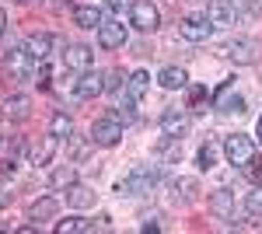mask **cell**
<instances>
[{"mask_svg":"<svg viewBox=\"0 0 262 234\" xmlns=\"http://www.w3.org/2000/svg\"><path fill=\"white\" fill-rule=\"evenodd\" d=\"M158 182H161V168L158 164H137L126 178H119L116 193L119 196H143V193H150Z\"/></svg>","mask_w":262,"mask_h":234,"instance_id":"obj_1","label":"cell"},{"mask_svg":"<svg viewBox=\"0 0 262 234\" xmlns=\"http://www.w3.org/2000/svg\"><path fill=\"white\" fill-rule=\"evenodd\" d=\"M129 25H133L137 32H158L161 14H158V7H154L150 0H133V4H129Z\"/></svg>","mask_w":262,"mask_h":234,"instance_id":"obj_2","label":"cell"},{"mask_svg":"<svg viewBox=\"0 0 262 234\" xmlns=\"http://www.w3.org/2000/svg\"><path fill=\"white\" fill-rule=\"evenodd\" d=\"M119 140H122V122L112 116V112L95 119V126H91V143H98V147H116Z\"/></svg>","mask_w":262,"mask_h":234,"instance_id":"obj_3","label":"cell"},{"mask_svg":"<svg viewBox=\"0 0 262 234\" xmlns=\"http://www.w3.org/2000/svg\"><path fill=\"white\" fill-rule=\"evenodd\" d=\"M221 56L234 59L238 67H248V63H255V56H259V46L252 39H234V42H224L221 46Z\"/></svg>","mask_w":262,"mask_h":234,"instance_id":"obj_4","label":"cell"},{"mask_svg":"<svg viewBox=\"0 0 262 234\" xmlns=\"http://www.w3.org/2000/svg\"><path fill=\"white\" fill-rule=\"evenodd\" d=\"M206 21H210L213 28H227V25L238 21V7H234L231 0H210V4H206Z\"/></svg>","mask_w":262,"mask_h":234,"instance_id":"obj_5","label":"cell"},{"mask_svg":"<svg viewBox=\"0 0 262 234\" xmlns=\"http://www.w3.org/2000/svg\"><path fill=\"white\" fill-rule=\"evenodd\" d=\"M252 154H255V151H252L248 137H242V133H234V137L224 140V157H227L234 168H242V164H245V161H248Z\"/></svg>","mask_w":262,"mask_h":234,"instance_id":"obj_6","label":"cell"},{"mask_svg":"<svg viewBox=\"0 0 262 234\" xmlns=\"http://www.w3.org/2000/svg\"><path fill=\"white\" fill-rule=\"evenodd\" d=\"M91 63H95V53H91V46H67V53H63V67L67 70H77V74H84V70H91Z\"/></svg>","mask_w":262,"mask_h":234,"instance_id":"obj_7","label":"cell"},{"mask_svg":"<svg viewBox=\"0 0 262 234\" xmlns=\"http://www.w3.org/2000/svg\"><path fill=\"white\" fill-rule=\"evenodd\" d=\"M101 91H105V77H101L98 70H84L81 77L74 80V95L84 98V101H88V98H98Z\"/></svg>","mask_w":262,"mask_h":234,"instance_id":"obj_8","label":"cell"},{"mask_svg":"<svg viewBox=\"0 0 262 234\" xmlns=\"http://www.w3.org/2000/svg\"><path fill=\"white\" fill-rule=\"evenodd\" d=\"M210 32H213V25L206 21V14H203V18H185V21H179V35L185 42H206V39H210Z\"/></svg>","mask_w":262,"mask_h":234,"instance_id":"obj_9","label":"cell"},{"mask_svg":"<svg viewBox=\"0 0 262 234\" xmlns=\"http://www.w3.org/2000/svg\"><path fill=\"white\" fill-rule=\"evenodd\" d=\"M98 46L101 49H122V46H126V28H122V21H101Z\"/></svg>","mask_w":262,"mask_h":234,"instance_id":"obj_10","label":"cell"},{"mask_svg":"<svg viewBox=\"0 0 262 234\" xmlns=\"http://www.w3.org/2000/svg\"><path fill=\"white\" fill-rule=\"evenodd\" d=\"M185 126H189V116L182 109H164L161 112V133L164 137H182Z\"/></svg>","mask_w":262,"mask_h":234,"instance_id":"obj_11","label":"cell"},{"mask_svg":"<svg viewBox=\"0 0 262 234\" xmlns=\"http://www.w3.org/2000/svg\"><path fill=\"white\" fill-rule=\"evenodd\" d=\"M49 49H53V39H49L46 32H35V35H28V39H25V53L35 59V63L49 59Z\"/></svg>","mask_w":262,"mask_h":234,"instance_id":"obj_12","label":"cell"},{"mask_svg":"<svg viewBox=\"0 0 262 234\" xmlns=\"http://www.w3.org/2000/svg\"><path fill=\"white\" fill-rule=\"evenodd\" d=\"M28 63H32V56L25 49H7V56H4V67L11 70V77H18V80L28 77Z\"/></svg>","mask_w":262,"mask_h":234,"instance_id":"obj_13","label":"cell"},{"mask_svg":"<svg viewBox=\"0 0 262 234\" xmlns=\"http://www.w3.org/2000/svg\"><path fill=\"white\" fill-rule=\"evenodd\" d=\"M158 84H161L164 91H179V88H189V74L182 67H164L161 74H158Z\"/></svg>","mask_w":262,"mask_h":234,"instance_id":"obj_14","label":"cell"},{"mask_svg":"<svg viewBox=\"0 0 262 234\" xmlns=\"http://www.w3.org/2000/svg\"><path fill=\"white\" fill-rule=\"evenodd\" d=\"M74 21L81 25V28H101V7L95 4H81V7H74Z\"/></svg>","mask_w":262,"mask_h":234,"instance_id":"obj_15","label":"cell"},{"mask_svg":"<svg viewBox=\"0 0 262 234\" xmlns=\"http://www.w3.org/2000/svg\"><path fill=\"white\" fill-rule=\"evenodd\" d=\"M56 210H60V203L53 196H42L28 206V220H49V217H56Z\"/></svg>","mask_w":262,"mask_h":234,"instance_id":"obj_16","label":"cell"},{"mask_svg":"<svg viewBox=\"0 0 262 234\" xmlns=\"http://www.w3.org/2000/svg\"><path fill=\"white\" fill-rule=\"evenodd\" d=\"M67 203H70L74 210H84V206H95V193H91L88 185H77V182H74V185L67 189Z\"/></svg>","mask_w":262,"mask_h":234,"instance_id":"obj_17","label":"cell"},{"mask_svg":"<svg viewBox=\"0 0 262 234\" xmlns=\"http://www.w3.org/2000/svg\"><path fill=\"white\" fill-rule=\"evenodd\" d=\"M56 234H91V220H84V217H67V220H56Z\"/></svg>","mask_w":262,"mask_h":234,"instance_id":"obj_18","label":"cell"},{"mask_svg":"<svg viewBox=\"0 0 262 234\" xmlns=\"http://www.w3.org/2000/svg\"><path fill=\"white\" fill-rule=\"evenodd\" d=\"M56 147H60V137H53V133H49V137H42V143L32 151V161H35V164H49L53 154H56Z\"/></svg>","mask_w":262,"mask_h":234,"instance_id":"obj_19","label":"cell"},{"mask_svg":"<svg viewBox=\"0 0 262 234\" xmlns=\"http://www.w3.org/2000/svg\"><path fill=\"white\" fill-rule=\"evenodd\" d=\"M147 88H150V74H147V70H133V74L126 77V91L137 98V101L147 95Z\"/></svg>","mask_w":262,"mask_h":234,"instance_id":"obj_20","label":"cell"},{"mask_svg":"<svg viewBox=\"0 0 262 234\" xmlns=\"http://www.w3.org/2000/svg\"><path fill=\"white\" fill-rule=\"evenodd\" d=\"M28 105H32V101H28L25 95L7 98V101H4V119H25L28 116Z\"/></svg>","mask_w":262,"mask_h":234,"instance_id":"obj_21","label":"cell"},{"mask_svg":"<svg viewBox=\"0 0 262 234\" xmlns=\"http://www.w3.org/2000/svg\"><path fill=\"white\" fill-rule=\"evenodd\" d=\"M210 210L221 217H231V210H234V196L227 193V189H217V193L210 196Z\"/></svg>","mask_w":262,"mask_h":234,"instance_id":"obj_22","label":"cell"},{"mask_svg":"<svg viewBox=\"0 0 262 234\" xmlns=\"http://www.w3.org/2000/svg\"><path fill=\"white\" fill-rule=\"evenodd\" d=\"M74 182H77V168H70V164H67V168H56V172L49 175V185H53V189H70Z\"/></svg>","mask_w":262,"mask_h":234,"instance_id":"obj_23","label":"cell"},{"mask_svg":"<svg viewBox=\"0 0 262 234\" xmlns=\"http://www.w3.org/2000/svg\"><path fill=\"white\" fill-rule=\"evenodd\" d=\"M49 133H53V137H67L70 140V133H74V119L67 116V112H56V116H53V122H49Z\"/></svg>","mask_w":262,"mask_h":234,"instance_id":"obj_24","label":"cell"},{"mask_svg":"<svg viewBox=\"0 0 262 234\" xmlns=\"http://www.w3.org/2000/svg\"><path fill=\"white\" fill-rule=\"evenodd\" d=\"M245 214L252 220H262V185H255L252 193L245 196Z\"/></svg>","mask_w":262,"mask_h":234,"instance_id":"obj_25","label":"cell"},{"mask_svg":"<svg viewBox=\"0 0 262 234\" xmlns=\"http://www.w3.org/2000/svg\"><path fill=\"white\" fill-rule=\"evenodd\" d=\"M242 172H245V178H248L252 185H262V154H252L242 164Z\"/></svg>","mask_w":262,"mask_h":234,"instance_id":"obj_26","label":"cell"},{"mask_svg":"<svg viewBox=\"0 0 262 234\" xmlns=\"http://www.w3.org/2000/svg\"><path fill=\"white\" fill-rule=\"evenodd\" d=\"M158 157H161V161H179V157H182V143H179V137H164V140H161V147H158Z\"/></svg>","mask_w":262,"mask_h":234,"instance_id":"obj_27","label":"cell"},{"mask_svg":"<svg viewBox=\"0 0 262 234\" xmlns=\"http://www.w3.org/2000/svg\"><path fill=\"white\" fill-rule=\"evenodd\" d=\"M206 101H210V91H206L203 84L189 88V109H192V112H203V109H206Z\"/></svg>","mask_w":262,"mask_h":234,"instance_id":"obj_28","label":"cell"},{"mask_svg":"<svg viewBox=\"0 0 262 234\" xmlns=\"http://www.w3.org/2000/svg\"><path fill=\"white\" fill-rule=\"evenodd\" d=\"M196 161H200L203 172H210V168L217 164V143H210V140H206V143L200 147V157H196Z\"/></svg>","mask_w":262,"mask_h":234,"instance_id":"obj_29","label":"cell"},{"mask_svg":"<svg viewBox=\"0 0 262 234\" xmlns=\"http://www.w3.org/2000/svg\"><path fill=\"white\" fill-rule=\"evenodd\" d=\"M171 185H175V193H182V199H196V193H200L196 178H175Z\"/></svg>","mask_w":262,"mask_h":234,"instance_id":"obj_30","label":"cell"},{"mask_svg":"<svg viewBox=\"0 0 262 234\" xmlns=\"http://www.w3.org/2000/svg\"><path fill=\"white\" fill-rule=\"evenodd\" d=\"M217 109H221V112H245V98L242 95H234V91H231V95L224 98L221 105H217Z\"/></svg>","mask_w":262,"mask_h":234,"instance_id":"obj_31","label":"cell"},{"mask_svg":"<svg viewBox=\"0 0 262 234\" xmlns=\"http://www.w3.org/2000/svg\"><path fill=\"white\" fill-rule=\"evenodd\" d=\"M122 84H126V77H122V70H112V74L105 77V91H119Z\"/></svg>","mask_w":262,"mask_h":234,"instance_id":"obj_32","label":"cell"},{"mask_svg":"<svg viewBox=\"0 0 262 234\" xmlns=\"http://www.w3.org/2000/svg\"><path fill=\"white\" fill-rule=\"evenodd\" d=\"M35 77H39V88H49V77H53V74H49V63H46V59L39 63V70H35Z\"/></svg>","mask_w":262,"mask_h":234,"instance_id":"obj_33","label":"cell"},{"mask_svg":"<svg viewBox=\"0 0 262 234\" xmlns=\"http://www.w3.org/2000/svg\"><path fill=\"white\" fill-rule=\"evenodd\" d=\"M105 4H108V11H112V14H122V0H105Z\"/></svg>","mask_w":262,"mask_h":234,"instance_id":"obj_34","label":"cell"},{"mask_svg":"<svg viewBox=\"0 0 262 234\" xmlns=\"http://www.w3.org/2000/svg\"><path fill=\"white\" fill-rule=\"evenodd\" d=\"M4 32H7V11L0 7V35H4Z\"/></svg>","mask_w":262,"mask_h":234,"instance_id":"obj_35","label":"cell"},{"mask_svg":"<svg viewBox=\"0 0 262 234\" xmlns=\"http://www.w3.org/2000/svg\"><path fill=\"white\" fill-rule=\"evenodd\" d=\"M255 140L262 143V116H259V122H255Z\"/></svg>","mask_w":262,"mask_h":234,"instance_id":"obj_36","label":"cell"},{"mask_svg":"<svg viewBox=\"0 0 262 234\" xmlns=\"http://www.w3.org/2000/svg\"><path fill=\"white\" fill-rule=\"evenodd\" d=\"M0 231H7V224H0Z\"/></svg>","mask_w":262,"mask_h":234,"instance_id":"obj_37","label":"cell"},{"mask_svg":"<svg viewBox=\"0 0 262 234\" xmlns=\"http://www.w3.org/2000/svg\"><path fill=\"white\" fill-rule=\"evenodd\" d=\"M18 4H28V0H18Z\"/></svg>","mask_w":262,"mask_h":234,"instance_id":"obj_38","label":"cell"}]
</instances>
